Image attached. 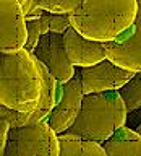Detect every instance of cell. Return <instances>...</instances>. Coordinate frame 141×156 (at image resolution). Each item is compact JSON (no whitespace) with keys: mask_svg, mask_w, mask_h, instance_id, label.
Returning <instances> with one entry per match:
<instances>
[{"mask_svg":"<svg viewBox=\"0 0 141 156\" xmlns=\"http://www.w3.org/2000/svg\"><path fill=\"white\" fill-rule=\"evenodd\" d=\"M10 122L7 119H2L0 117V154L3 156L5 153V148H7V143H8V135H10Z\"/></svg>","mask_w":141,"mask_h":156,"instance_id":"e0dca14e","label":"cell"},{"mask_svg":"<svg viewBox=\"0 0 141 156\" xmlns=\"http://www.w3.org/2000/svg\"><path fill=\"white\" fill-rule=\"evenodd\" d=\"M107 58L117 65L133 72H141V0H138V13L131 26H128L114 41L105 42Z\"/></svg>","mask_w":141,"mask_h":156,"instance_id":"8992f818","label":"cell"},{"mask_svg":"<svg viewBox=\"0 0 141 156\" xmlns=\"http://www.w3.org/2000/svg\"><path fill=\"white\" fill-rule=\"evenodd\" d=\"M101 145L104 146L105 153L110 156H122V154L141 156V135L125 125L119 127Z\"/></svg>","mask_w":141,"mask_h":156,"instance_id":"8fae6325","label":"cell"},{"mask_svg":"<svg viewBox=\"0 0 141 156\" xmlns=\"http://www.w3.org/2000/svg\"><path fill=\"white\" fill-rule=\"evenodd\" d=\"M84 96L83 91L81 75L75 73L71 80L65 83L57 81V99L52 112L47 117L49 125L57 133H63L70 129V125L75 122L78 112L81 109V101Z\"/></svg>","mask_w":141,"mask_h":156,"instance_id":"5b68a950","label":"cell"},{"mask_svg":"<svg viewBox=\"0 0 141 156\" xmlns=\"http://www.w3.org/2000/svg\"><path fill=\"white\" fill-rule=\"evenodd\" d=\"M136 13L138 0H83L70 23L84 37L109 42L133 24Z\"/></svg>","mask_w":141,"mask_h":156,"instance_id":"7a4b0ae2","label":"cell"},{"mask_svg":"<svg viewBox=\"0 0 141 156\" xmlns=\"http://www.w3.org/2000/svg\"><path fill=\"white\" fill-rule=\"evenodd\" d=\"M60 141V156H75V154H88V156H104L107 154L104 146L97 141L88 140L81 135L63 132L58 133Z\"/></svg>","mask_w":141,"mask_h":156,"instance_id":"7c38bea8","label":"cell"},{"mask_svg":"<svg viewBox=\"0 0 141 156\" xmlns=\"http://www.w3.org/2000/svg\"><path fill=\"white\" fill-rule=\"evenodd\" d=\"M26 26H28V41L24 44V49L29 52H33L34 47H36V44L39 42V39H41V36L49 33V24L46 21V18H44V12H42V15H39V16L28 18Z\"/></svg>","mask_w":141,"mask_h":156,"instance_id":"5bb4252c","label":"cell"},{"mask_svg":"<svg viewBox=\"0 0 141 156\" xmlns=\"http://www.w3.org/2000/svg\"><path fill=\"white\" fill-rule=\"evenodd\" d=\"M44 18L49 24V31L65 33L70 28V13H50L44 10Z\"/></svg>","mask_w":141,"mask_h":156,"instance_id":"2e32d148","label":"cell"},{"mask_svg":"<svg viewBox=\"0 0 141 156\" xmlns=\"http://www.w3.org/2000/svg\"><path fill=\"white\" fill-rule=\"evenodd\" d=\"M126 106L119 90L86 93L75 122L67 132L102 143L126 122Z\"/></svg>","mask_w":141,"mask_h":156,"instance_id":"3957f363","label":"cell"},{"mask_svg":"<svg viewBox=\"0 0 141 156\" xmlns=\"http://www.w3.org/2000/svg\"><path fill=\"white\" fill-rule=\"evenodd\" d=\"M136 132H138V133H139V135H141V124H139V125H138V129H136Z\"/></svg>","mask_w":141,"mask_h":156,"instance_id":"d6986e66","label":"cell"},{"mask_svg":"<svg viewBox=\"0 0 141 156\" xmlns=\"http://www.w3.org/2000/svg\"><path fill=\"white\" fill-rule=\"evenodd\" d=\"M33 54L49 68L58 83H65L75 76V65L67 55L63 33L49 31L42 34Z\"/></svg>","mask_w":141,"mask_h":156,"instance_id":"52a82bcc","label":"cell"},{"mask_svg":"<svg viewBox=\"0 0 141 156\" xmlns=\"http://www.w3.org/2000/svg\"><path fill=\"white\" fill-rule=\"evenodd\" d=\"M119 93L128 112L139 109L141 107V72H135V75L122 88H119Z\"/></svg>","mask_w":141,"mask_h":156,"instance_id":"4fadbf2b","label":"cell"},{"mask_svg":"<svg viewBox=\"0 0 141 156\" xmlns=\"http://www.w3.org/2000/svg\"><path fill=\"white\" fill-rule=\"evenodd\" d=\"M83 0H39V5L50 13H73Z\"/></svg>","mask_w":141,"mask_h":156,"instance_id":"9a60e30c","label":"cell"},{"mask_svg":"<svg viewBox=\"0 0 141 156\" xmlns=\"http://www.w3.org/2000/svg\"><path fill=\"white\" fill-rule=\"evenodd\" d=\"M19 3H21V7L24 10V15H26L29 10H31V5L34 3V0H19Z\"/></svg>","mask_w":141,"mask_h":156,"instance_id":"ac0fdd59","label":"cell"},{"mask_svg":"<svg viewBox=\"0 0 141 156\" xmlns=\"http://www.w3.org/2000/svg\"><path fill=\"white\" fill-rule=\"evenodd\" d=\"M0 104L23 112H33L42 93L39 58L24 47L2 52Z\"/></svg>","mask_w":141,"mask_h":156,"instance_id":"6da1fadb","label":"cell"},{"mask_svg":"<svg viewBox=\"0 0 141 156\" xmlns=\"http://www.w3.org/2000/svg\"><path fill=\"white\" fill-rule=\"evenodd\" d=\"M63 42H65L67 55L70 62L76 67H88L107 58L105 42L88 39L80 34L70 24V28L63 33Z\"/></svg>","mask_w":141,"mask_h":156,"instance_id":"30bf717a","label":"cell"},{"mask_svg":"<svg viewBox=\"0 0 141 156\" xmlns=\"http://www.w3.org/2000/svg\"><path fill=\"white\" fill-rule=\"evenodd\" d=\"M0 21H2V36H0L2 52L24 47L28 41V26L26 15L19 0H0Z\"/></svg>","mask_w":141,"mask_h":156,"instance_id":"9c48e42d","label":"cell"},{"mask_svg":"<svg viewBox=\"0 0 141 156\" xmlns=\"http://www.w3.org/2000/svg\"><path fill=\"white\" fill-rule=\"evenodd\" d=\"M80 75L83 83V91L86 94V93L119 90L135 75V72L117 65L110 58H104L94 65L80 67Z\"/></svg>","mask_w":141,"mask_h":156,"instance_id":"ba28073f","label":"cell"},{"mask_svg":"<svg viewBox=\"0 0 141 156\" xmlns=\"http://www.w3.org/2000/svg\"><path fill=\"white\" fill-rule=\"evenodd\" d=\"M58 133L47 120L12 127L3 156H58Z\"/></svg>","mask_w":141,"mask_h":156,"instance_id":"277c9868","label":"cell"}]
</instances>
